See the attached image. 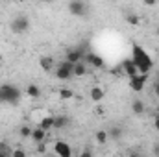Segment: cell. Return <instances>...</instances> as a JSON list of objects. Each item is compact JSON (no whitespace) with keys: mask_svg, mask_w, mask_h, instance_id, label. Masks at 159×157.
Instances as JSON below:
<instances>
[{"mask_svg":"<svg viewBox=\"0 0 159 157\" xmlns=\"http://www.w3.org/2000/svg\"><path fill=\"white\" fill-rule=\"evenodd\" d=\"M107 135H109V139L119 141L120 137H122V129H120V128H111V129L107 131Z\"/></svg>","mask_w":159,"mask_h":157,"instance_id":"obj_22","label":"cell"},{"mask_svg":"<svg viewBox=\"0 0 159 157\" xmlns=\"http://www.w3.org/2000/svg\"><path fill=\"white\" fill-rule=\"evenodd\" d=\"M89 155H91V150H85V152L80 154V157H89Z\"/></svg>","mask_w":159,"mask_h":157,"instance_id":"obj_30","label":"cell"},{"mask_svg":"<svg viewBox=\"0 0 159 157\" xmlns=\"http://www.w3.org/2000/svg\"><path fill=\"white\" fill-rule=\"evenodd\" d=\"M46 139V129H43L41 126H37V128H34L32 129V141L37 144V142H43Z\"/></svg>","mask_w":159,"mask_h":157,"instance_id":"obj_11","label":"cell"},{"mask_svg":"<svg viewBox=\"0 0 159 157\" xmlns=\"http://www.w3.org/2000/svg\"><path fill=\"white\" fill-rule=\"evenodd\" d=\"M131 59H133V63L137 65V69H139L141 74H150V70L154 69V59H152L150 54H148L143 46H139V44H133V46H131Z\"/></svg>","mask_w":159,"mask_h":157,"instance_id":"obj_1","label":"cell"},{"mask_svg":"<svg viewBox=\"0 0 159 157\" xmlns=\"http://www.w3.org/2000/svg\"><path fill=\"white\" fill-rule=\"evenodd\" d=\"M126 22L129 26H139L141 24V17L135 15V13H126Z\"/></svg>","mask_w":159,"mask_h":157,"instance_id":"obj_20","label":"cell"},{"mask_svg":"<svg viewBox=\"0 0 159 157\" xmlns=\"http://www.w3.org/2000/svg\"><path fill=\"white\" fill-rule=\"evenodd\" d=\"M154 128H156V131H159V117H156V120H154Z\"/></svg>","mask_w":159,"mask_h":157,"instance_id":"obj_29","label":"cell"},{"mask_svg":"<svg viewBox=\"0 0 159 157\" xmlns=\"http://www.w3.org/2000/svg\"><path fill=\"white\" fill-rule=\"evenodd\" d=\"M154 155L159 157V144H157V146H154Z\"/></svg>","mask_w":159,"mask_h":157,"instance_id":"obj_31","label":"cell"},{"mask_svg":"<svg viewBox=\"0 0 159 157\" xmlns=\"http://www.w3.org/2000/svg\"><path fill=\"white\" fill-rule=\"evenodd\" d=\"M154 92H156V96H159V79L156 81V85H154Z\"/></svg>","mask_w":159,"mask_h":157,"instance_id":"obj_28","label":"cell"},{"mask_svg":"<svg viewBox=\"0 0 159 157\" xmlns=\"http://www.w3.org/2000/svg\"><path fill=\"white\" fill-rule=\"evenodd\" d=\"M157 79H159V78H157Z\"/></svg>","mask_w":159,"mask_h":157,"instance_id":"obj_39","label":"cell"},{"mask_svg":"<svg viewBox=\"0 0 159 157\" xmlns=\"http://www.w3.org/2000/svg\"><path fill=\"white\" fill-rule=\"evenodd\" d=\"M20 96L22 92L11 85V83H4L0 85V104H11V105H17L20 102Z\"/></svg>","mask_w":159,"mask_h":157,"instance_id":"obj_2","label":"cell"},{"mask_svg":"<svg viewBox=\"0 0 159 157\" xmlns=\"http://www.w3.org/2000/svg\"><path fill=\"white\" fill-rule=\"evenodd\" d=\"M0 63H2V54H0Z\"/></svg>","mask_w":159,"mask_h":157,"instance_id":"obj_35","label":"cell"},{"mask_svg":"<svg viewBox=\"0 0 159 157\" xmlns=\"http://www.w3.org/2000/svg\"><path fill=\"white\" fill-rule=\"evenodd\" d=\"M59 98H63V100H70V98H74V92H72L70 89H61V91H59Z\"/></svg>","mask_w":159,"mask_h":157,"instance_id":"obj_23","label":"cell"},{"mask_svg":"<svg viewBox=\"0 0 159 157\" xmlns=\"http://www.w3.org/2000/svg\"><path fill=\"white\" fill-rule=\"evenodd\" d=\"M122 70H124V74H126L128 78H131V76L139 74V69H137V65L133 63V59H131V57H129V59H124V63H122Z\"/></svg>","mask_w":159,"mask_h":157,"instance_id":"obj_10","label":"cell"},{"mask_svg":"<svg viewBox=\"0 0 159 157\" xmlns=\"http://www.w3.org/2000/svg\"><path fill=\"white\" fill-rule=\"evenodd\" d=\"M157 117H159V107H157Z\"/></svg>","mask_w":159,"mask_h":157,"instance_id":"obj_36","label":"cell"},{"mask_svg":"<svg viewBox=\"0 0 159 157\" xmlns=\"http://www.w3.org/2000/svg\"><path fill=\"white\" fill-rule=\"evenodd\" d=\"M24 155H26L24 150H13V154H11V157H24Z\"/></svg>","mask_w":159,"mask_h":157,"instance_id":"obj_25","label":"cell"},{"mask_svg":"<svg viewBox=\"0 0 159 157\" xmlns=\"http://www.w3.org/2000/svg\"><path fill=\"white\" fill-rule=\"evenodd\" d=\"M131 111H133L135 115H144V111H146L144 102H143V100H133V102H131Z\"/></svg>","mask_w":159,"mask_h":157,"instance_id":"obj_16","label":"cell"},{"mask_svg":"<svg viewBox=\"0 0 159 157\" xmlns=\"http://www.w3.org/2000/svg\"><path fill=\"white\" fill-rule=\"evenodd\" d=\"M87 74V63L85 61H78V63H74V69H72V76H85Z\"/></svg>","mask_w":159,"mask_h":157,"instance_id":"obj_12","label":"cell"},{"mask_svg":"<svg viewBox=\"0 0 159 157\" xmlns=\"http://www.w3.org/2000/svg\"><path fill=\"white\" fill-rule=\"evenodd\" d=\"M54 154H57L59 157H70L72 155V150H70V146H69L67 142L57 141V142L54 144Z\"/></svg>","mask_w":159,"mask_h":157,"instance_id":"obj_8","label":"cell"},{"mask_svg":"<svg viewBox=\"0 0 159 157\" xmlns=\"http://www.w3.org/2000/svg\"><path fill=\"white\" fill-rule=\"evenodd\" d=\"M94 141L100 144V146H104L107 141H109V135H107V131H104V129H100V131H96L94 133Z\"/></svg>","mask_w":159,"mask_h":157,"instance_id":"obj_17","label":"cell"},{"mask_svg":"<svg viewBox=\"0 0 159 157\" xmlns=\"http://www.w3.org/2000/svg\"><path fill=\"white\" fill-rule=\"evenodd\" d=\"M39 126L43 128V129H46V131H48V129H52V128H54V115H48V117H44V118L39 122Z\"/></svg>","mask_w":159,"mask_h":157,"instance_id":"obj_19","label":"cell"},{"mask_svg":"<svg viewBox=\"0 0 159 157\" xmlns=\"http://www.w3.org/2000/svg\"><path fill=\"white\" fill-rule=\"evenodd\" d=\"M69 13L74 17H85L87 15V6L83 0H70L69 2Z\"/></svg>","mask_w":159,"mask_h":157,"instance_id":"obj_6","label":"cell"},{"mask_svg":"<svg viewBox=\"0 0 159 157\" xmlns=\"http://www.w3.org/2000/svg\"><path fill=\"white\" fill-rule=\"evenodd\" d=\"M43 2H54V0H43Z\"/></svg>","mask_w":159,"mask_h":157,"instance_id":"obj_33","label":"cell"},{"mask_svg":"<svg viewBox=\"0 0 159 157\" xmlns=\"http://www.w3.org/2000/svg\"><path fill=\"white\" fill-rule=\"evenodd\" d=\"M83 61H85L87 65L94 67V69H104V59H102L98 54H93V52H85V57H83Z\"/></svg>","mask_w":159,"mask_h":157,"instance_id":"obj_7","label":"cell"},{"mask_svg":"<svg viewBox=\"0 0 159 157\" xmlns=\"http://www.w3.org/2000/svg\"><path fill=\"white\" fill-rule=\"evenodd\" d=\"M67 126H69V118L65 117V115L54 117V129H63V128H67Z\"/></svg>","mask_w":159,"mask_h":157,"instance_id":"obj_15","label":"cell"},{"mask_svg":"<svg viewBox=\"0 0 159 157\" xmlns=\"http://www.w3.org/2000/svg\"><path fill=\"white\" fill-rule=\"evenodd\" d=\"M15 2H19V4H20V2H24V0H15Z\"/></svg>","mask_w":159,"mask_h":157,"instance_id":"obj_32","label":"cell"},{"mask_svg":"<svg viewBox=\"0 0 159 157\" xmlns=\"http://www.w3.org/2000/svg\"><path fill=\"white\" fill-rule=\"evenodd\" d=\"M72 69H74V63H70L69 59L61 61L56 69V78L57 79H70L72 78Z\"/></svg>","mask_w":159,"mask_h":157,"instance_id":"obj_4","label":"cell"},{"mask_svg":"<svg viewBox=\"0 0 159 157\" xmlns=\"http://www.w3.org/2000/svg\"><path fill=\"white\" fill-rule=\"evenodd\" d=\"M39 67L44 70V72H50L52 69H54V59L50 57V56H43L39 59Z\"/></svg>","mask_w":159,"mask_h":157,"instance_id":"obj_13","label":"cell"},{"mask_svg":"<svg viewBox=\"0 0 159 157\" xmlns=\"http://www.w3.org/2000/svg\"><path fill=\"white\" fill-rule=\"evenodd\" d=\"M2 2H4V0H2Z\"/></svg>","mask_w":159,"mask_h":157,"instance_id":"obj_38","label":"cell"},{"mask_svg":"<svg viewBox=\"0 0 159 157\" xmlns=\"http://www.w3.org/2000/svg\"><path fill=\"white\" fill-rule=\"evenodd\" d=\"M146 81H148V74H141L139 72V74H135V76L129 78V89L133 92H141V91H144Z\"/></svg>","mask_w":159,"mask_h":157,"instance_id":"obj_5","label":"cell"},{"mask_svg":"<svg viewBox=\"0 0 159 157\" xmlns=\"http://www.w3.org/2000/svg\"><path fill=\"white\" fill-rule=\"evenodd\" d=\"M26 94H28L30 98H39L41 96V89L35 85V83H30V85L26 87Z\"/></svg>","mask_w":159,"mask_h":157,"instance_id":"obj_18","label":"cell"},{"mask_svg":"<svg viewBox=\"0 0 159 157\" xmlns=\"http://www.w3.org/2000/svg\"><path fill=\"white\" fill-rule=\"evenodd\" d=\"M44 152H46L44 144H43V142H37V154H44Z\"/></svg>","mask_w":159,"mask_h":157,"instance_id":"obj_26","label":"cell"},{"mask_svg":"<svg viewBox=\"0 0 159 157\" xmlns=\"http://www.w3.org/2000/svg\"><path fill=\"white\" fill-rule=\"evenodd\" d=\"M144 2V6H156L157 4V0H143Z\"/></svg>","mask_w":159,"mask_h":157,"instance_id":"obj_27","label":"cell"},{"mask_svg":"<svg viewBox=\"0 0 159 157\" xmlns=\"http://www.w3.org/2000/svg\"><path fill=\"white\" fill-rule=\"evenodd\" d=\"M0 4H2V0H0Z\"/></svg>","mask_w":159,"mask_h":157,"instance_id":"obj_37","label":"cell"},{"mask_svg":"<svg viewBox=\"0 0 159 157\" xmlns=\"http://www.w3.org/2000/svg\"><path fill=\"white\" fill-rule=\"evenodd\" d=\"M9 28H11V32H13V34L22 35V34H26V32L30 30V19H28V17H24V15H17V17L11 20Z\"/></svg>","mask_w":159,"mask_h":157,"instance_id":"obj_3","label":"cell"},{"mask_svg":"<svg viewBox=\"0 0 159 157\" xmlns=\"http://www.w3.org/2000/svg\"><path fill=\"white\" fill-rule=\"evenodd\" d=\"M13 154V150L7 146V142H0V157H9Z\"/></svg>","mask_w":159,"mask_h":157,"instance_id":"obj_21","label":"cell"},{"mask_svg":"<svg viewBox=\"0 0 159 157\" xmlns=\"http://www.w3.org/2000/svg\"><path fill=\"white\" fill-rule=\"evenodd\" d=\"M156 34H157V35H159V28H157V30H156Z\"/></svg>","mask_w":159,"mask_h":157,"instance_id":"obj_34","label":"cell"},{"mask_svg":"<svg viewBox=\"0 0 159 157\" xmlns=\"http://www.w3.org/2000/svg\"><path fill=\"white\" fill-rule=\"evenodd\" d=\"M19 133H20L22 139H28V137H32V128H28V126H20Z\"/></svg>","mask_w":159,"mask_h":157,"instance_id":"obj_24","label":"cell"},{"mask_svg":"<svg viewBox=\"0 0 159 157\" xmlns=\"http://www.w3.org/2000/svg\"><path fill=\"white\" fill-rule=\"evenodd\" d=\"M104 96H106V92H104L102 87H93V89H91V100H93V102H102Z\"/></svg>","mask_w":159,"mask_h":157,"instance_id":"obj_14","label":"cell"},{"mask_svg":"<svg viewBox=\"0 0 159 157\" xmlns=\"http://www.w3.org/2000/svg\"><path fill=\"white\" fill-rule=\"evenodd\" d=\"M83 57H85V50L83 48H70V50H67V59L70 61V63H78V61H83Z\"/></svg>","mask_w":159,"mask_h":157,"instance_id":"obj_9","label":"cell"}]
</instances>
